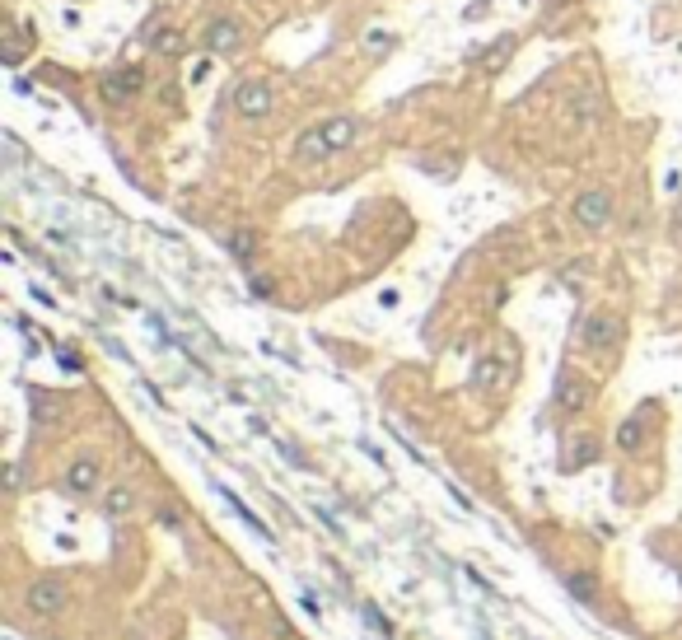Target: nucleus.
I'll list each match as a JSON object with an SVG mask.
<instances>
[{
	"label": "nucleus",
	"instance_id": "f257e3e1",
	"mask_svg": "<svg viewBox=\"0 0 682 640\" xmlns=\"http://www.w3.org/2000/svg\"><path fill=\"white\" fill-rule=\"evenodd\" d=\"M350 140H356V117H327V122L308 127L295 140V159L299 164H323V159H333L337 150H346Z\"/></svg>",
	"mask_w": 682,
	"mask_h": 640
},
{
	"label": "nucleus",
	"instance_id": "f03ea898",
	"mask_svg": "<svg viewBox=\"0 0 682 640\" xmlns=\"http://www.w3.org/2000/svg\"><path fill=\"white\" fill-rule=\"evenodd\" d=\"M24 603H29L33 617H56V612H66L71 589H66V580H56V575H43V580H33V585H29Z\"/></svg>",
	"mask_w": 682,
	"mask_h": 640
},
{
	"label": "nucleus",
	"instance_id": "7ed1b4c3",
	"mask_svg": "<svg viewBox=\"0 0 682 640\" xmlns=\"http://www.w3.org/2000/svg\"><path fill=\"white\" fill-rule=\"evenodd\" d=\"M580 346L585 350H617L622 346V318L612 314H589L580 323Z\"/></svg>",
	"mask_w": 682,
	"mask_h": 640
},
{
	"label": "nucleus",
	"instance_id": "20e7f679",
	"mask_svg": "<svg viewBox=\"0 0 682 640\" xmlns=\"http://www.w3.org/2000/svg\"><path fill=\"white\" fill-rule=\"evenodd\" d=\"M140 89H146V71H140V66H122V71H108L98 80L103 103H131Z\"/></svg>",
	"mask_w": 682,
	"mask_h": 640
},
{
	"label": "nucleus",
	"instance_id": "39448f33",
	"mask_svg": "<svg viewBox=\"0 0 682 640\" xmlns=\"http://www.w3.org/2000/svg\"><path fill=\"white\" fill-rule=\"evenodd\" d=\"M575 220L585 224V230H608L612 224V192L603 188H589L575 197Z\"/></svg>",
	"mask_w": 682,
	"mask_h": 640
},
{
	"label": "nucleus",
	"instance_id": "423d86ee",
	"mask_svg": "<svg viewBox=\"0 0 682 640\" xmlns=\"http://www.w3.org/2000/svg\"><path fill=\"white\" fill-rule=\"evenodd\" d=\"M201 43H206V52H215V56H230V52H239L243 47V29H239V19H211L206 24V33H201Z\"/></svg>",
	"mask_w": 682,
	"mask_h": 640
},
{
	"label": "nucleus",
	"instance_id": "0eeeda50",
	"mask_svg": "<svg viewBox=\"0 0 682 640\" xmlns=\"http://www.w3.org/2000/svg\"><path fill=\"white\" fill-rule=\"evenodd\" d=\"M234 113L239 117H266L272 113V85H262V80H243L234 89Z\"/></svg>",
	"mask_w": 682,
	"mask_h": 640
},
{
	"label": "nucleus",
	"instance_id": "6e6552de",
	"mask_svg": "<svg viewBox=\"0 0 682 640\" xmlns=\"http://www.w3.org/2000/svg\"><path fill=\"white\" fill-rule=\"evenodd\" d=\"M556 407L566 411V417H575V411L589 407V383L575 379L570 369H561V379H556Z\"/></svg>",
	"mask_w": 682,
	"mask_h": 640
},
{
	"label": "nucleus",
	"instance_id": "1a4fd4ad",
	"mask_svg": "<svg viewBox=\"0 0 682 640\" xmlns=\"http://www.w3.org/2000/svg\"><path fill=\"white\" fill-rule=\"evenodd\" d=\"M98 477H103V467H98V459H75L71 467H66V486L71 495H89L94 486H98Z\"/></svg>",
	"mask_w": 682,
	"mask_h": 640
},
{
	"label": "nucleus",
	"instance_id": "9d476101",
	"mask_svg": "<svg viewBox=\"0 0 682 640\" xmlns=\"http://www.w3.org/2000/svg\"><path fill=\"white\" fill-rule=\"evenodd\" d=\"M150 47H155L159 56H178L182 47H188V38H182L178 29H155V33H150Z\"/></svg>",
	"mask_w": 682,
	"mask_h": 640
},
{
	"label": "nucleus",
	"instance_id": "9b49d317",
	"mask_svg": "<svg viewBox=\"0 0 682 640\" xmlns=\"http://www.w3.org/2000/svg\"><path fill=\"white\" fill-rule=\"evenodd\" d=\"M29 43H33V29L29 24H19L14 33H5V66H19V56L29 52Z\"/></svg>",
	"mask_w": 682,
	"mask_h": 640
},
{
	"label": "nucleus",
	"instance_id": "f8f14e48",
	"mask_svg": "<svg viewBox=\"0 0 682 640\" xmlns=\"http://www.w3.org/2000/svg\"><path fill=\"white\" fill-rule=\"evenodd\" d=\"M594 459H598V440H589V435H585V440H575V449L566 453V472H580V467L594 463Z\"/></svg>",
	"mask_w": 682,
	"mask_h": 640
},
{
	"label": "nucleus",
	"instance_id": "ddd939ff",
	"mask_svg": "<svg viewBox=\"0 0 682 640\" xmlns=\"http://www.w3.org/2000/svg\"><path fill=\"white\" fill-rule=\"evenodd\" d=\"M230 253H234V262H253V253H257V234L253 230H234L230 234Z\"/></svg>",
	"mask_w": 682,
	"mask_h": 640
},
{
	"label": "nucleus",
	"instance_id": "4468645a",
	"mask_svg": "<svg viewBox=\"0 0 682 640\" xmlns=\"http://www.w3.org/2000/svg\"><path fill=\"white\" fill-rule=\"evenodd\" d=\"M566 589H570L575 598H580V603H594V598H598V585H594V575H589V570H575L570 580H566Z\"/></svg>",
	"mask_w": 682,
	"mask_h": 640
},
{
	"label": "nucleus",
	"instance_id": "2eb2a0df",
	"mask_svg": "<svg viewBox=\"0 0 682 640\" xmlns=\"http://www.w3.org/2000/svg\"><path fill=\"white\" fill-rule=\"evenodd\" d=\"M509 52H514V38L505 33L501 43H491V52H482V66H486V71H501L505 61H509Z\"/></svg>",
	"mask_w": 682,
	"mask_h": 640
},
{
	"label": "nucleus",
	"instance_id": "dca6fc26",
	"mask_svg": "<svg viewBox=\"0 0 682 640\" xmlns=\"http://www.w3.org/2000/svg\"><path fill=\"white\" fill-rule=\"evenodd\" d=\"M131 505H136V495H131L127 486H113V491H108V505H103V509H108L113 519H122V514H131Z\"/></svg>",
	"mask_w": 682,
	"mask_h": 640
},
{
	"label": "nucleus",
	"instance_id": "f3484780",
	"mask_svg": "<svg viewBox=\"0 0 682 640\" xmlns=\"http://www.w3.org/2000/svg\"><path fill=\"white\" fill-rule=\"evenodd\" d=\"M365 52H392V33H365Z\"/></svg>",
	"mask_w": 682,
	"mask_h": 640
},
{
	"label": "nucleus",
	"instance_id": "a211bd4d",
	"mask_svg": "<svg viewBox=\"0 0 682 640\" xmlns=\"http://www.w3.org/2000/svg\"><path fill=\"white\" fill-rule=\"evenodd\" d=\"M575 117H580V127H589V122H594V94L575 98Z\"/></svg>",
	"mask_w": 682,
	"mask_h": 640
},
{
	"label": "nucleus",
	"instance_id": "6ab92c4d",
	"mask_svg": "<svg viewBox=\"0 0 682 640\" xmlns=\"http://www.w3.org/2000/svg\"><path fill=\"white\" fill-rule=\"evenodd\" d=\"M617 444H622V449H636V444H640V425L627 421V425H622V435H617Z\"/></svg>",
	"mask_w": 682,
	"mask_h": 640
},
{
	"label": "nucleus",
	"instance_id": "aec40b11",
	"mask_svg": "<svg viewBox=\"0 0 682 640\" xmlns=\"http://www.w3.org/2000/svg\"><path fill=\"white\" fill-rule=\"evenodd\" d=\"M19 482H24V477H19V467L10 463V467H5V491H19Z\"/></svg>",
	"mask_w": 682,
	"mask_h": 640
},
{
	"label": "nucleus",
	"instance_id": "412c9836",
	"mask_svg": "<svg viewBox=\"0 0 682 640\" xmlns=\"http://www.w3.org/2000/svg\"><path fill=\"white\" fill-rule=\"evenodd\" d=\"M47 640H66V636H47Z\"/></svg>",
	"mask_w": 682,
	"mask_h": 640
}]
</instances>
